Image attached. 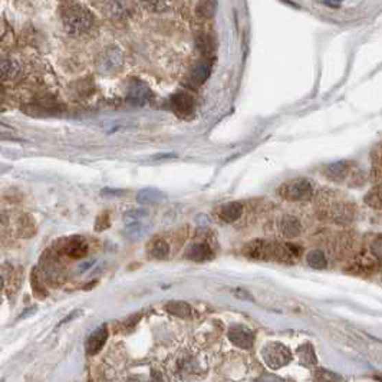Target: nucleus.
Listing matches in <instances>:
<instances>
[{"label":"nucleus","mask_w":382,"mask_h":382,"mask_svg":"<svg viewBox=\"0 0 382 382\" xmlns=\"http://www.w3.org/2000/svg\"><path fill=\"white\" fill-rule=\"evenodd\" d=\"M208 75H210V65L207 62L198 64L189 73L187 84H189V86H193V88L200 86L202 84L206 82V80L208 78Z\"/></svg>","instance_id":"nucleus-11"},{"label":"nucleus","mask_w":382,"mask_h":382,"mask_svg":"<svg viewBox=\"0 0 382 382\" xmlns=\"http://www.w3.org/2000/svg\"><path fill=\"white\" fill-rule=\"evenodd\" d=\"M139 2L143 5V8L154 13L168 12L176 5V0H139Z\"/></svg>","instance_id":"nucleus-17"},{"label":"nucleus","mask_w":382,"mask_h":382,"mask_svg":"<svg viewBox=\"0 0 382 382\" xmlns=\"http://www.w3.org/2000/svg\"><path fill=\"white\" fill-rule=\"evenodd\" d=\"M346 168H348V167H346L345 163H335V164L328 165L326 173H328V176H331L332 178L342 177V176L346 173Z\"/></svg>","instance_id":"nucleus-23"},{"label":"nucleus","mask_w":382,"mask_h":382,"mask_svg":"<svg viewBox=\"0 0 382 382\" xmlns=\"http://www.w3.org/2000/svg\"><path fill=\"white\" fill-rule=\"evenodd\" d=\"M2 287H3V279L0 276V290H2Z\"/></svg>","instance_id":"nucleus-27"},{"label":"nucleus","mask_w":382,"mask_h":382,"mask_svg":"<svg viewBox=\"0 0 382 382\" xmlns=\"http://www.w3.org/2000/svg\"><path fill=\"white\" fill-rule=\"evenodd\" d=\"M168 252H170V248H168V244L164 240L154 241V244H152V248H151V254L157 259L167 257Z\"/></svg>","instance_id":"nucleus-21"},{"label":"nucleus","mask_w":382,"mask_h":382,"mask_svg":"<svg viewBox=\"0 0 382 382\" xmlns=\"http://www.w3.org/2000/svg\"><path fill=\"white\" fill-rule=\"evenodd\" d=\"M60 23H62L65 32L75 38H82L89 34L97 26V19L94 13L82 5L67 2L59 10Z\"/></svg>","instance_id":"nucleus-1"},{"label":"nucleus","mask_w":382,"mask_h":382,"mask_svg":"<svg viewBox=\"0 0 382 382\" xmlns=\"http://www.w3.org/2000/svg\"><path fill=\"white\" fill-rule=\"evenodd\" d=\"M128 99L134 104L143 105L145 102H148L151 99V91L148 86H145L144 84H134L130 88L128 93Z\"/></svg>","instance_id":"nucleus-15"},{"label":"nucleus","mask_w":382,"mask_h":382,"mask_svg":"<svg viewBox=\"0 0 382 382\" xmlns=\"http://www.w3.org/2000/svg\"><path fill=\"white\" fill-rule=\"evenodd\" d=\"M186 256L190 259V261L204 262V261H208V259L213 257V252H211L208 244L200 243V244H193V246L187 250Z\"/></svg>","instance_id":"nucleus-14"},{"label":"nucleus","mask_w":382,"mask_h":382,"mask_svg":"<svg viewBox=\"0 0 382 382\" xmlns=\"http://www.w3.org/2000/svg\"><path fill=\"white\" fill-rule=\"evenodd\" d=\"M164 198V194L161 191H158L157 189H144L140 190L139 194H136V200L141 204H152V203H158Z\"/></svg>","instance_id":"nucleus-18"},{"label":"nucleus","mask_w":382,"mask_h":382,"mask_svg":"<svg viewBox=\"0 0 382 382\" xmlns=\"http://www.w3.org/2000/svg\"><path fill=\"white\" fill-rule=\"evenodd\" d=\"M10 170V167L5 165V164H0V174H3V173H8Z\"/></svg>","instance_id":"nucleus-26"},{"label":"nucleus","mask_w":382,"mask_h":382,"mask_svg":"<svg viewBox=\"0 0 382 382\" xmlns=\"http://www.w3.org/2000/svg\"><path fill=\"white\" fill-rule=\"evenodd\" d=\"M124 65V53L117 47H110L104 49L95 60V67L99 73L112 75L121 71Z\"/></svg>","instance_id":"nucleus-2"},{"label":"nucleus","mask_w":382,"mask_h":382,"mask_svg":"<svg viewBox=\"0 0 382 382\" xmlns=\"http://www.w3.org/2000/svg\"><path fill=\"white\" fill-rule=\"evenodd\" d=\"M279 230H280L283 237L294 239V237H298L300 235L302 226H300V222L296 217H294V216H285L280 220Z\"/></svg>","instance_id":"nucleus-12"},{"label":"nucleus","mask_w":382,"mask_h":382,"mask_svg":"<svg viewBox=\"0 0 382 382\" xmlns=\"http://www.w3.org/2000/svg\"><path fill=\"white\" fill-rule=\"evenodd\" d=\"M65 253L72 259L84 257L88 253V244L81 237H72L67 244Z\"/></svg>","instance_id":"nucleus-16"},{"label":"nucleus","mask_w":382,"mask_h":382,"mask_svg":"<svg viewBox=\"0 0 382 382\" xmlns=\"http://www.w3.org/2000/svg\"><path fill=\"white\" fill-rule=\"evenodd\" d=\"M241 213H243V206L237 202H232V203H227V204L222 206V208L219 210V216L226 223H233V222L239 220Z\"/></svg>","instance_id":"nucleus-13"},{"label":"nucleus","mask_w":382,"mask_h":382,"mask_svg":"<svg viewBox=\"0 0 382 382\" xmlns=\"http://www.w3.org/2000/svg\"><path fill=\"white\" fill-rule=\"evenodd\" d=\"M78 315H81V311H75V312H72V313H71V316L65 318V319L62 320V322H60V324H59V326H60V325H62V324H67V322H69V320L75 319V318H76V316H78Z\"/></svg>","instance_id":"nucleus-25"},{"label":"nucleus","mask_w":382,"mask_h":382,"mask_svg":"<svg viewBox=\"0 0 382 382\" xmlns=\"http://www.w3.org/2000/svg\"><path fill=\"white\" fill-rule=\"evenodd\" d=\"M171 106L180 117H187L194 111L195 101L187 93H177L171 97Z\"/></svg>","instance_id":"nucleus-10"},{"label":"nucleus","mask_w":382,"mask_h":382,"mask_svg":"<svg viewBox=\"0 0 382 382\" xmlns=\"http://www.w3.org/2000/svg\"><path fill=\"white\" fill-rule=\"evenodd\" d=\"M62 2H65V3H67V2H72V0H62Z\"/></svg>","instance_id":"nucleus-28"},{"label":"nucleus","mask_w":382,"mask_h":382,"mask_svg":"<svg viewBox=\"0 0 382 382\" xmlns=\"http://www.w3.org/2000/svg\"><path fill=\"white\" fill-rule=\"evenodd\" d=\"M312 193H313L312 184L305 178L294 180L282 187V195L289 202L308 200V198H311Z\"/></svg>","instance_id":"nucleus-4"},{"label":"nucleus","mask_w":382,"mask_h":382,"mask_svg":"<svg viewBox=\"0 0 382 382\" xmlns=\"http://www.w3.org/2000/svg\"><path fill=\"white\" fill-rule=\"evenodd\" d=\"M228 339L239 348L250 349L254 342V335L250 329L244 326H233L230 331H228Z\"/></svg>","instance_id":"nucleus-9"},{"label":"nucleus","mask_w":382,"mask_h":382,"mask_svg":"<svg viewBox=\"0 0 382 382\" xmlns=\"http://www.w3.org/2000/svg\"><path fill=\"white\" fill-rule=\"evenodd\" d=\"M307 261H308V265L313 269H318V270H322L326 267L328 262H326V257L324 254V252H320V250H312L308 257H307Z\"/></svg>","instance_id":"nucleus-19"},{"label":"nucleus","mask_w":382,"mask_h":382,"mask_svg":"<svg viewBox=\"0 0 382 382\" xmlns=\"http://www.w3.org/2000/svg\"><path fill=\"white\" fill-rule=\"evenodd\" d=\"M167 311L170 312L171 315L180 316V318H184L189 316L191 313V309L186 302H171L167 305Z\"/></svg>","instance_id":"nucleus-20"},{"label":"nucleus","mask_w":382,"mask_h":382,"mask_svg":"<svg viewBox=\"0 0 382 382\" xmlns=\"http://www.w3.org/2000/svg\"><path fill=\"white\" fill-rule=\"evenodd\" d=\"M106 339H108V328H106L105 325H101L99 328H97L93 333L88 336L86 344H85L86 353L89 355L98 354L102 349V346L105 345Z\"/></svg>","instance_id":"nucleus-8"},{"label":"nucleus","mask_w":382,"mask_h":382,"mask_svg":"<svg viewBox=\"0 0 382 382\" xmlns=\"http://www.w3.org/2000/svg\"><path fill=\"white\" fill-rule=\"evenodd\" d=\"M148 213L145 210H131L124 215V223L127 230L131 235H135L136 237L143 236L145 230V223L144 220L147 219Z\"/></svg>","instance_id":"nucleus-6"},{"label":"nucleus","mask_w":382,"mask_h":382,"mask_svg":"<svg viewBox=\"0 0 382 382\" xmlns=\"http://www.w3.org/2000/svg\"><path fill=\"white\" fill-rule=\"evenodd\" d=\"M371 250H372V254L378 259H381L382 261V239H377L372 241L371 244Z\"/></svg>","instance_id":"nucleus-24"},{"label":"nucleus","mask_w":382,"mask_h":382,"mask_svg":"<svg viewBox=\"0 0 382 382\" xmlns=\"http://www.w3.org/2000/svg\"><path fill=\"white\" fill-rule=\"evenodd\" d=\"M299 357H300V361L303 363H315L316 362V358H315V354H313V349L309 346V345H305L302 348H299Z\"/></svg>","instance_id":"nucleus-22"},{"label":"nucleus","mask_w":382,"mask_h":382,"mask_svg":"<svg viewBox=\"0 0 382 382\" xmlns=\"http://www.w3.org/2000/svg\"><path fill=\"white\" fill-rule=\"evenodd\" d=\"M23 68L19 60L13 58H0V80L14 81L22 75Z\"/></svg>","instance_id":"nucleus-7"},{"label":"nucleus","mask_w":382,"mask_h":382,"mask_svg":"<svg viewBox=\"0 0 382 382\" xmlns=\"http://www.w3.org/2000/svg\"><path fill=\"white\" fill-rule=\"evenodd\" d=\"M262 355L265 362L273 370H279L292 361V354H290V350L279 342L267 344L262 350Z\"/></svg>","instance_id":"nucleus-3"},{"label":"nucleus","mask_w":382,"mask_h":382,"mask_svg":"<svg viewBox=\"0 0 382 382\" xmlns=\"http://www.w3.org/2000/svg\"><path fill=\"white\" fill-rule=\"evenodd\" d=\"M104 13L112 21H126L132 13L130 0H104Z\"/></svg>","instance_id":"nucleus-5"}]
</instances>
